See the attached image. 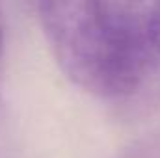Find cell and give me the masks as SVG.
<instances>
[{"label":"cell","mask_w":160,"mask_h":158,"mask_svg":"<svg viewBox=\"0 0 160 158\" xmlns=\"http://www.w3.org/2000/svg\"><path fill=\"white\" fill-rule=\"evenodd\" d=\"M62 71L125 119L160 112V2H39Z\"/></svg>","instance_id":"cell-1"},{"label":"cell","mask_w":160,"mask_h":158,"mask_svg":"<svg viewBox=\"0 0 160 158\" xmlns=\"http://www.w3.org/2000/svg\"><path fill=\"white\" fill-rule=\"evenodd\" d=\"M118 158H160V130L143 136L127 149H123Z\"/></svg>","instance_id":"cell-2"},{"label":"cell","mask_w":160,"mask_h":158,"mask_svg":"<svg viewBox=\"0 0 160 158\" xmlns=\"http://www.w3.org/2000/svg\"><path fill=\"white\" fill-rule=\"evenodd\" d=\"M4 37H6V32H4V15H2V7H0V95H2V80H4Z\"/></svg>","instance_id":"cell-3"}]
</instances>
